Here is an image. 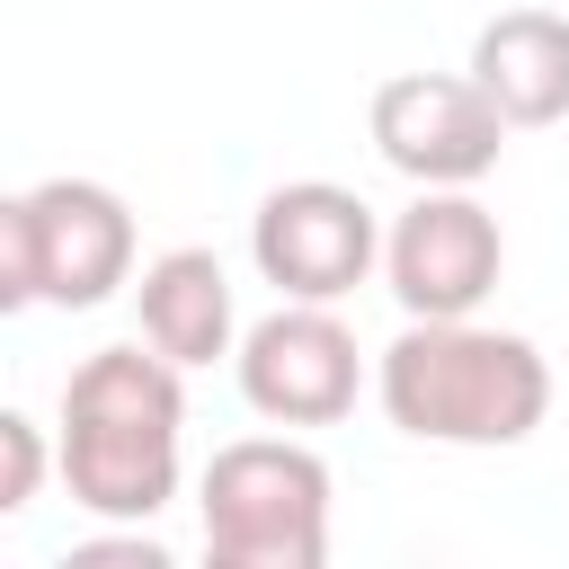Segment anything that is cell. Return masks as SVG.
I'll return each instance as SVG.
<instances>
[{"mask_svg":"<svg viewBox=\"0 0 569 569\" xmlns=\"http://www.w3.org/2000/svg\"><path fill=\"white\" fill-rule=\"evenodd\" d=\"M187 365L142 347H98L62 382V436L53 471L98 525H151L178 498V445H187Z\"/></svg>","mask_w":569,"mask_h":569,"instance_id":"obj_1","label":"cell"},{"mask_svg":"<svg viewBox=\"0 0 569 569\" xmlns=\"http://www.w3.org/2000/svg\"><path fill=\"white\" fill-rule=\"evenodd\" d=\"M373 400L400 436L418 445H525L551 418V365L533 338L516 329H480V320H409L382 365H373Z\"/></svg>","mask_w":569,"mask_h":569,"instance_id":"obj_2","label":"cell"},{"mask_svg":"<svg viewBox=\"0 0 569 569\" xmlns=\"http://www.w3.org/2000/svg\"><path fill=\"white\" fill-rule=\"evenodd\" d=\"M213 569H320L329 560V462L293 436H240L196 480Z\"/></svg>","mask_w":569,"mask_h":569,"instance_id":"obj_3","label":"cell"},{"mask_svg":"<svg viewBox=\"0 0 569 569\" xmlns=\"http://www.w3.org/2000/svg\"><path fill=\"white\" fill-rule=\"evenodd\" d=\"M116 284H133V204L98 178H44L0 204V302H53L98 311Z\"/></svg>","mask_w":569,"mask_h":569,"instance_id":"obj_4","label":"cell"},{"mask_svg":"<svg viewBox=\"0 0 569 569\" xmlns=\"http://www.w3.org/2000/svg\"><path fill=\"white\" fill-rule=\"evenodd\" d=\"M249 258L284 302H338L382 267V222L356 187L338 178H293L267 187L249 213Z\"/></svg>","mask_w":569,"mask_h":569,"instance_id":"obj_5","label":"cell"},{"mask_svg":"<svg viewBox=\"0 0 569 569\" xmlns=\"http://www.w3.org/2000/svg\"><path fill=\"white\" fill-rule=\"evenodd\" d=\"M365 133L409 187H471L498 169L516 124L489 107L471 71H391L365 107Z\"/></svg>","mask_w":569,"mask_h":569,"instance_id":"obj_6","label":"cell"},{"mask_svg":"<svg viewBox=\"0 0 569 569\" xmlns=\"http://www.w3.org/2000/svg\"><path fill=\"white\" fill-rule=\"evenodd\" d=\"M498 267H507V231L471 187H418V204L391 213L382 231V276L409 320H471L498 293Z\"/></svg>","mask_w":569,"mask_h":569,"instance_id":"obj_7","label":"cell"},{"mask_svg":"<svg viewBox=\"0 0 569 569\" xmlns=\"http://www.w3.org/2000/svg\"><path fill=\"white\" fill-rule=\"evenodd\" d=\"M231 365H240V400L267 427H338L365 391L356 329L329 302H276L267 320L240 329Z\"/></svg>","mask_w":569,"mask_h":569,"instance_id":"obj_8","label":"cell"},{"mask_svg":"<svg viewBox=\"0 0 569 569\" xmlns=\"http://www.w3.org/2000/svg\"><path fill=\"white\" fill-rule=\"evenodd\" d=\"M471 80L516 133H542L569 116V18L560 9H498L471 36Z\"/></svg>","mask_w":569,"mask_h":569,"instance_id":"obj_9","label":"cell"},{"mask_svg":"<svg viewBox=\"0 0 569 569\" xmlns=\"http://www.w3.org/2000/svg\"><path fill=\"white\" fill-rule=\"evenodd\" d=\"M133 311H142V338L169 356V365H213L240 347V311H231V276L213 249H160L133 284Z\"/></svg>","mask_w":569,"mask_h":569,"instance_id":"obj_10","label":"cell"},{"mask_svg":"<svg viewBox=\"0 0 569 569\" xmlns=\"http://www.w3.org/2000/svg\"><path fill=\"white\" fill-rule=\"evenodd\" d=\"M44 462H62V453H44V427L27 409H0V516H27L36 507Z\"/></svg>","mask_w":569,"mask_h":569,"instance_id":"obj_11","label":"cell"}]
</instances>
